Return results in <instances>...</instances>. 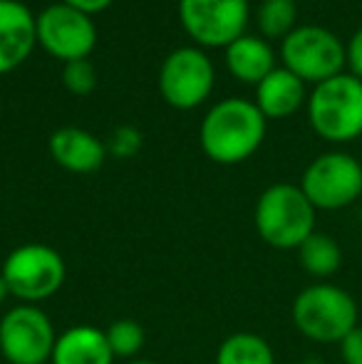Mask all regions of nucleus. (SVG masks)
I'll list each match as a JSON object with an SVG mask.
<instances>
[{"label": "nucleus", "instance_id": "obj_28", "mask_svg": "<svg viewBox=\"0 0 362 364\" xmlns=\"http://www.w3.org/2000/svg\"><path fill=\"white\" fill-rule=\"evenodd\" d=\"M0 364H3V357H0Z\"/></svg>", "mask_w": 362, "mask_h": 364}, {"label": "nucleus", "instance_id": "obj_2", "mask_svg": "<svg viewBox=\"0 0 362 364\" xmlns=\"http://www.w3.org/2000/svg\"><path fill=\"white\" fill-rule=\"evenodd\" d=\"M293 325L305 340L340 345L360 325L358 300L333 283H313L295 295L290 307Z\"/></svg>", "mask_w": 362, "mask_h": 364}, {"label": "nucleus", "instance_id": "obj_17", "mask_svg": "<svg viewBox=\"0 0 362 364\" xmlns=\"http://www.w3.org/2000/svg\"><path fill=\"white\" fill-rule=\"evenodd\" d=\"M298 263L310 278L315 280H328L343 268V248L340 243L328 233H318L305 238V243L298 250Z\"/></svg>", "mask_w": 362, "mask_h": 364}, {"label": "nucleus", "instance_id": "obj_27", "mask_svg": "<svg viewBox=\"0 0 362 364\" xmlns=\"http://www.w3.org/2000/svg\"><path fill=\"white\" fill-rule=\"evenodd\" d=\"M127 364H156V362H149V360H132V362H127Z\"/></svg>", "mask_w": 362, "mask_h": 364}, {"label": "nucleus", "instance_id": "obj_6", "mask_svg": "<svg viewBox=\"0 0 362 364\" xmlns=\"http://www.w3.org/2000/svg\"><path fill=\"white\" fill-rule=\"evenodd\" d=\"M300 188L315 211H343L362 198V164L345 151H328L308 164Z\"/></svg>", "mask_w": 362, "mask_h": 364}, {"label": "nucleus", "instance_id": "obj_12", "mask_svg": "<svg viewBox=\"0 0 362 364\" xmlns=\"http://www.w3.org/2000/svg\"><path fill=\"white\" fill-rule=\"evenodd\" d=\"M38 45V18L18 0H0V75L28 60Z\"/></svg>", "mask_w": 362, "mask_h": 364}, {"label": "nucleus", "instance_id": "obj_21", "mask_svg": "<svg viewBox=\"0 0 362 364\" xmlns=\"http://www.w3.org/2000/svg\"><path fill=\"white\" fill-rule=\"evenodd\" d=\"M63 82L73 95L85 97L97 87V70L90 60H75V63H65Z\"/></svg>", "mask_w": 362, "mask_h": 364}, {"label": "nucleus", "instance_id": "obj_3", "mask_svg": "<svg viewBox=\"0 0 362 364\" xmlns=\"http://www.w3.org/2000/svg\"><path fill=\"white\" fill-rule=\"evenodd\" d=\"M315 206L295 183H273L258 196L253 223L266 245L298 250L315 233Z\"/></svg>", "mask_w": 362, "mask_h": 364}, {"label": "nucleus", "instance_id": "obj_14", "mask_svg": "<svg viewBox=\"0 0 362 364\" xmlns=\"http://www.w3.org/2000/svg\"><path fill=\"white\" fill-rule=\"evenodd\" d=\"M50 364H115L105 330L95 325H75L58 335Z\"/></svg>", "mask_w": 362, "mask_h": 364}, {"label": "nucleus", "instance_id": "obj_25", "mask_svg": "<svg viewBox=\"0 0 362 364\" xmlns=\"http://www.w3.org/2000/svg\"><path fill=\"white\" fill-rule=\"evenodd\" d=\"M63 3L73 5V8L82 10V13H87V15H95V13H100V10L110 8L112 0H63Z\"/></svg>", "mask_w": 362, "mask_h": 364}, {"label": "nucleus", "instance_id": "obj_8", "mask_svg": "<svg viewBox=\"0 0 362 364\" xmlns=\"http://www.w3.org/2000/svg\"><path fill=\"white\" fill-rule=\"evenodd\" d=\"M280 58L285 70L313 85L343 75V68L348 65L345 45L338 35L320 25L295 28L280 45Z\"/></svg>", "mask_w": 362, "mask_h": 364}, {"label": "nucleus", "instance_id": "obj_7", "mask_svg": "<svg viewBox=\"0 0 362 364\" xmlns=\"http://www.w3.org/2000/svg\"><path fill=\"white\" fill-rule=\"evenodd\" d=\"M58 332L40 305L18 302L0 317V357L8 364H50Z\"/></svg>", "mask_w": 362, "mask_h": 364}, {"label": "nucleus", "instance_id": "obj_5", "mask_svg": "<svg viewBox=\"0 0 362 364\" xmlns=\"http://www.w3.org/2000/svg\"><path fill=\"white\" fill-rule=\"evenodd\" d=\"M0 275L5 278L15 300L25 305H38L60 292L68 278V265L53 245L23 243L8 253Z\"/></svg>", "mask_w": 362, "mask_h": 364}, {"label": "nucleus", "instance_id": "obj_24", "mask_svg": "<svg viewBox=\"0 0 362 364\" xmlns=\"http://www.w3.org/2000/svg\"><path fill=\"white\" fill-rule=\"evenodd\" d=\"M137 146H139V136H137V132L119 129L115 134V154H119V156H129V154H134Z\"/></svg>", "mask_w": 362, "mask_h": 364}, {"label": "nucleus", "instance_id": "obj_10", "mask_svg": "<svg viewBox=\"0 0 362 364\" xmlns=\"http://www.w3.org/2000/svg\"><path fill=\"white\" fill-rule=\"evenodd\" d=\"M38 43L63 63L87 60L97 45V28L92 15L55 3L38 15Z\"/></svg>", "mask_w": 362, "mask_h": 364}, {"label": "nucleus", "instance_id": "obj_9", "mask_svg": "<svg viewBox=\"0 0 362 364\" xmlns=\"http://www.w3.org/2000/svg\"><path fill=\"white\" fill-rule=\"evenodd\" d=\"M179 18L193 43L228 48L246 35L248 0H179Z\"/></svg>", "mask_w": 362, "mask_h": 364}, {"label": "nucleus", "instance_id": "obj_29", "mask_svg": "<svg viewBox=\"0 0 362 364\" xmlns=\"http://www.w3.org/2000/svg\"><path fill=\"white\" fill-rule=\"evenodd\" d=\"M295 3H298V0H295Z\"/></svg>", "mask_w": 362, "mask_h": 364}, {"label": "nucleus", "instance_id": "obj_1", "mask_svg": "<svg viewBox=\"0 0 362 364\" xmlns=\"http://www.w3.org/2000/svg\"><path fill=\"white\" fill-rule=\"evenodd\" d=\"M266 139V117L248 100H223L203 117L201 149L211 161L231 166L251 159Z\"/></svg>", "mask_w": 362, "mask_h": 364}, {"label": "nucleus", "instance_id": "obj_18", "mask_svg": "<svg viewBox=\"0 0 362 364\" xmlns=\"http://www.w3.org/2000/svg\"><path fill=\"white\" fill-rule=\"evenodd\" d=\"M216 364H275L273 347L256 332H233L218 345Z\"/></svg>", "mask_w": 362, "mask_h": 364}, {"label": "nucleus", "instance_id": "obj_20", "mask_svg": "<svg viewBox=\"0 0 362 364\" xmlns=\"http://www.w3.org/2000/svg\"><path fill=\"white\" fill-rule=\"evenodd\" d=\"M105 335L115 360H137V355L144 350L147 342L144 327L132 317H119V320L110 322Z\"/></svg>", "mask_w": 362, "mask_h": 364}, {"label": "nucleus", "instance_id": "obj_19", "mask_svg": "<svg viewBox=\"0 0 362 364\" xmlns=\"http://www.w3.org/2000/svg\"><path fill=\"white\" fill-rule=\"evenodd\" d=\"M295 18H298L295 0H263L256 13L258 30L268 40L288 38L295 30Z\"/></svg>", "mask_w": 362, "mask_h": 364}, {"label": "nucleus", "instance_id": "obj_16", "mask_svg": "<svg viewBox=\"0 0 362 364\" xmlns=\"http://www.w3.org/2000/svg\"><path fill=\"white\" fill-rule=\"evenodd\" d=\"M226 68L236 80L258 85L275 70V53L263 38L241 35L226 48Z\"/></svg>", "mask_w": 362, "mask_h": 364}, {"label": "nucleus", "instance_id": "obj_22", "mask_svg": "<svg viewBox=\"0 0 362 364\" xmlns=\"http://www.w3.org/2000/svg\"><path fill=\"white\" fill-rule=\"evenodd\" d=\"M338 347H340V360H343V364H362V325L355 327Z\"/></svg>", "mask_w": 362, "mask_h": 364}, {"label": "nucleus", "instance_id": "obj_4", "mask_svg": "<svg viewBox=\"0 0 362 364\" xmlns=\"http://www.w3.org/2000/svg\"><path fill=\"white\" fill-rule=\"evenodd\" d=\"M308 119L320 139L355 141L362 134V80L338 75L315 85L308 97Z\"/></svg>", "mask_w": 362, "mask_h": 364}, {"label": "nucleus", "instance_id": "obj_15", "mask_svg": "<svg viewBox=\"0 0 362 364\" xmlns=\"http://www.w3.org/2000/svg\"><path fill=\"white\" fill-rule=\"evenodd\" d=\"M305 102V82L290 70L275 68L256 85V107L266 119H285L295 114Z\"/></svg>", "mask_w": 362, "mask_h": 364}, {"label": "nucleus", "instance_id": "obj_26", "mask_svg": "<svg viewBox=\"0 0 362 364\" xmlns=\"http://www.w3.org/2000/svg\"><path fill=\"white\" fill-rule=\"evenodd\" d=\"M8 297H13V295H10V288H8V283H5V278L0 275V307L8 302Z\"/></svg>", "mask_w": 362, "mask_h": 364}, {"label": "nucleus", "instance_id": "obj_11", "mask_svg": "<svg viewBox=\"0 0 362 364\" xmlns=\"http://www.w3.org/2000/svg\"><path fill=\"white\" fill-rule=\"evenodd\" d=\"M213 65L201 50L179 48L164 60L159 73L161 97L176 109H193L213 90Z\"/></svg>", "mask_w": 362, "mask_h": 364}, {"label": "nucleus", "instance_id": "obj_23", "mask_svg": "<svg viewBox=\"0 0 362 364\" xmlns=\"http://www.w3.org/2000/svg\"><path fill=\"white\" fill-rule=\"evenodd\" d=\"M345 58H348L350 75L362 80V28L355 30V35L350 38L348 48H345Z\"/></svg>", "mask_w": 362, "mask_h": 364}, {"label": "nucleus", "instance_id": "obj_13", "mask_svg": "<svg viewBox=\"0 0 362 364\" xmlns=\"http://www.w3.org/2000/svg\"><path fill=\"white\" fill-rule=\"evenodd\" d=\"M48 146L58 166L73 173H95L107 159L105 144L87 129H78V127H63L53 132Z\"/></svg>", "mask_w": 362, "mask_h": 364}]
</instances>
